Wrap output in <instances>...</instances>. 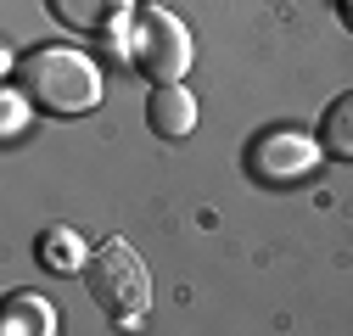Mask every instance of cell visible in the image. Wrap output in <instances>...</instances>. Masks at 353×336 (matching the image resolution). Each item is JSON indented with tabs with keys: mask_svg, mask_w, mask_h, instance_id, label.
I'll return each mask as SVG.
<instances>
[{
	"mask_svg": "<svg viewBox=\"0 0 353 336\" xmlns=\"http://www.w3.org/2000/svg\"><path fill=\"white\" fill-rule=\"evenodd\" d=\"M12 84L51 118H79L101 101V67L68 45H39L12 62Z\"/></svg>",
	"mask_w": 353,
	"mask_h": 336,
	"instance_id": "obj_1",
	"label": "cell"
},
{
	"mask_svg": "<svg viewBox=\"0 0 353 336\" xmlns=\"http://www.w3.org/2000/svg\"><path fill=\"white\" fill-rule=\"evenodd\" d=\"M84 286H90L96 308L112 319V325H141V314L152 308V275L141 264V252L129 241H101L90 246V258H84Z\"/></svg>",
	"mask_w": 353,
	"mask_h": 336,
	"instance_id": "obj_2",
	"label": "cell"
},
{
	"mask_svg": "<svg viewBox=\"0 0 353 336\" xmlns=\"http://www.w3.org/2000/svg\"><path fill=\"white\" fill-rule=\"evenodd\" d=\"M129 62H135L152 84H180L191 67V34L174 12H135V28H129Z\"/></svg>",
	"mask_w": 353,
	"mask_h": 336,
	"instance_id": "obj_3",
	"label": "cell"
},
{
	"mask_svg": "<svg viewBox=\"0 0 353 336\" xmlns=\"http://www.w3.org/2000/svg\"><path fill=\"white\" fill-rule=\"evenodd\" d=\"M320 151H325L320 140L281 129V135H263V140L247 146V174H252L258 185H292V180H303L308 168L320 162Z\"/></svg>",
	"mask_w": 353,
	"mask_h": 336,
	"instance_id": "obj_4",
	"label": "cell"
},
{
	"mask_svg": "<svg viewBox=\"0 0 353 336\" xmlns=\"http://www.w3.org/2000/svg\"><path fill=\"white\" fill-rule=\"evenodd\" d=\"M46 12L62 28L84 39H107V45L129 39V28H135V0H46Z\"/></svg>",
	"mask_w": 353,
	"mask_h": 336,
	"instance_id": "obj_5",
	"label": "cell"
},
{
	"mask_svg": "<svg viewBox=\"0 0 353 336\" xmlns=\"http://www.w3.org/2000/svg\"><path fill=\"white\" fill-rule=\"evenodd\" d=\"M146 123L157 140H185L196 129V96L180 90V84H157L146 96Z\"/></svg>",
	"mask_w": 353,
	"mask_h": 336,
	"instance_id": "obj_6",
	"label": "cell"
},
{
	"mask_svg": "<svg viewBox=\"0 0 353 336\" xmlns=\"http://www.w3.org/2000/svg\"><path fill=\"white\" fill-rule=\"evenodd\" d=\"M320 146H325L331 157H353V90L325 107V118H320Z\"/></svg>",
	"mask_w": 353,
	"mask_h": 336,
	"instance_id": "obj_7",
	"label": "cell"
},
{
	"mask_svg": "<svg viewBox=\"0 0 353 336\" xmlns=\"http://www.w3.org/2000/svg\"><path fill=\"white\" fill-rule=\"evenodd\" d=\"M6 330H39V336H51L57 330V308L46 297H34V291H23V297L6 303V319H0Z\"/></svg>",
	"mask_w": 353,
	"mask_h": 336,
	"instance_id": "obj_8",
	"label": "cell"
},
{
	"mask_svg": "<svg viewBox=\"0 0 353 336\" xmlns=\"http://www.w3.org/2000/svg\"><path fill=\"white\" fill-rule=\"evenodd\" d=\"M39 258H46L51 269H84V258H90V252L79 246V235H73V230H51V235H46V246H39Z\"/></svg>",
	"mask_w": 353,
	"mask_h": 336,
	"instance_id": "obj_9",
	"label": "cell"
},
{
	"mask_svg": "<svg viewBox=\"0 0 353 336\" xmlns=\"http://www.w3.org/2000/svg\"><path fill=\"white\" fill-rule=\"evenodd\" d=\"M0 101H6V112H0V135H6V140H12V135L23 129V118H28V107H34V101H28L23 90H17V84H12V90H6V96H0Z\"/></svg>",
	"mask_w": 353,
	"mask_h": 336,
	"instance_id": "obj_10",
	"label": "cell"
},
{
	"mask_svg": "<svg viewBox=\"0 0 353 336\" xmlns=\"http://www.w3.org/2000/svg\"><path fill=\"white\" fill-rule=\"evenodd\" d=\"M336 6H342V23L353 28V0H336Z\"/></svg>",
	"mask_w": 353,
	"mask_h": 336,
	"instance_id": "obj_11",
	"label": "cell"
}]
</instances>
